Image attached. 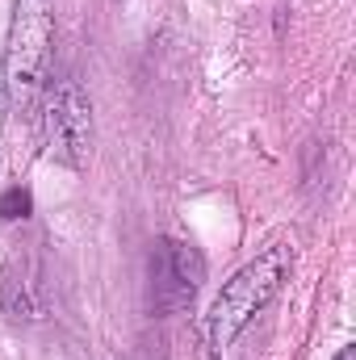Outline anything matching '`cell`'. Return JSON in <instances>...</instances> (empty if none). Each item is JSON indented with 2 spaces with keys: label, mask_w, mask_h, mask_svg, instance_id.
<instances>
[{
  "label": "cell",
  "mask_w": 356,
  "mask_h": 360,
  "mask_svg": "<svg viewBox=\"0 0 356 360\" xmlns=\"http://www.w3.org/2000/svg\"><path fill=\"white\" fill-rule=\"evenodd\" d=\"M293 264H298L293 243L289 239H268L248 264H239L222 281V289L210 306V319H205V335H210L214 356H227L243 340V331L285 293V285L293 281Z\"/></svg>",
  "instance_id": "cell-1"
},
{
  "label": "cell",
  "mask_w": 356,
  "mask_h": 360,
  "mask_svg": "<svg viewBox=\"0 0 356 360\" xmlns=\"http://www.w3.org/2000/svg\"><path fill=\"white\" fill-rule=\"evenodd\" d=\"M55 59V0H13L0 72L13 109H34L51 80Z\"/></svg>",
  "instance_id": "cell-2"
},
{
  "label": "cell",
  "mask_w": 356,
  "mask_h": 360,
  "mask_svg": "<svg viewBox=\"0 0 356 360\" xmlns=\"http://www.w3.org/2000/svg\"><path fill=\"white\" fill-rule=\"evenodd\" d=\"M42 147L46 155L68 168V172H84L92 160V143H96V117H92V96L84 92L80 80H59L55 89L42 92Z\"/></svg>",
  "instance_id": "cell-3"
},
{
  "label": "cell",
  "mask_w": 356,
  "mask_h": 360,
  "mask_svg": "<svg viewBox=\"0 0 356 360\" xmlns=\"http://www.w3.org/2000/svg\"><path fill=\"white\" fill-rule=\"evenodd\" d=\"M201 285H205V256L193 243L155 239V248H151V310L180 314L184 306H193Z\"/></svg>",
  "instance_id": "cell-4"
},
{
  "label": "cell",
  "mask_w": 356,
  "mask_h": 360,
  "mask_svg": "<svg viewBox=\"0 0 356 360\" xmlns=\"http://www.w3.org/2000/svg\"><path fill=\"white\" fill-rule=\"evenodd\" d=\"M0 310L8 314V323L34 319V297H30L25 281H17V269L13 264H4V272H0Z\"/></svg>",
  "instance_id": "cell-5"
},
{
  "label": "cell",
  "mask_w": 356,
  "mask_h": 360,
  "mask_svg": "<svg viewBox=\"0 0 356 360\" xmlns=\"http://www.w3.org/2000/svg\"><path fill=\"white\" fill-rule=\"evenodd\" d=\"M30 214H34V197H30V188L8 184V188L0 193V222H25Z\"/></svg>",
  "instance_id": "cell-6"
},
{
  "label": "cell",
  "mask_w": 356,
  "mask_h": 360,
  "mask_svg": "<svg viewBox=\"0 0 356 360\" xmlns=\"http://www.w3.org/2000/svg\"><path fill=\"white\" fill-rule=\"evenodd\" d=\"M8 89H4V72H0V134H4V122H8Z\"/></svg>",
  "instance_id": "cell-7"
},
{
  "label": "cell",
  "mask_w": 356,
  "mask_h": 360,
  "mask_svg": "<svg viewBox=\"0 0 356 360\" xmlns=\"http://www.w3.org/2000/svg\"><path fill=\"white\" fill-rule=\"evenodd\" d=\"M331 360H356V344H344V348H340Z\"/></svg>",
  "instance_id": "cell-8"
}]
</instances>
